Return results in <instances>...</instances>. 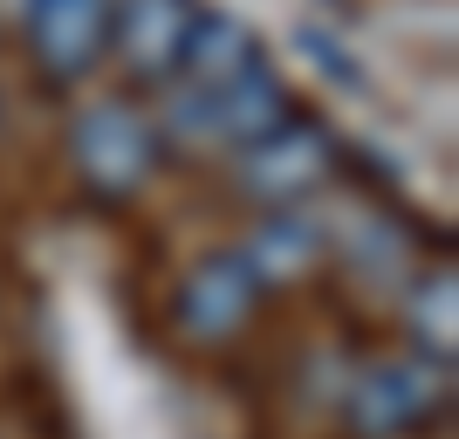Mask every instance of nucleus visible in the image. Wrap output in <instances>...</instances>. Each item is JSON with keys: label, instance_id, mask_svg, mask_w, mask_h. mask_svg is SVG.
I'll return each mask as SVG.
<instances>
[{"label": "nucleus", "instance_id": "f257e3e1", "mask_svg": "<svg viewBox=\"0 0 459 439\" xmlns=\"http://www.w3.org/2000/svg\"><path fill=\"white\" fill-rule=\"evenodd\" d=\"M69 152H76L82 179L117 199V192H137L152 179L158 131H152V117L131 110V103H90L76 117V131H69Z\"/></svg>", "mask_w": 459, "mask_h": 439}, {"label": "nucleus", "instance_id": "f03ea898", "mask_svg": "<svg viewBox=\"0 0 459 439\" xmlns=\"http://www.w3.org/2000/svg\"><path fill=\"white\" fill-rule=\"evenodd\" d=\"M446 399V364L432 357H384L350 384V426L364 439H398L411 426L432 419V405Z\"/></svg>", "mask_w": 459, "mask_h": 439}, {"label": "nucleus", "instance_id": "7ed1b4c3", "mask_svg": "<svg viewBox=\"0 0 459 439\" xmlns=\"http://www.w3.org/2000/svg\"><path fill=\"white\" fill-rule=\"evenodd\" d=\"M329 158H336V137L316 124V117H281L274 131H261L247 145V165H240V186L268 206H288L302 192L323 186Z\"/></svg>", "mask_w": 459, "mask_h": 439}, {"label": "nucleus", "instance_id": "20e7f679", "mask_svg": "<svg viewBox=\"0 0 459 439\" xmlns=\"http://www.w3.org/2000/svg\"><path fill=\"white\" fill-rule=\"evenodd\" d=\"M254 295H261V282L247 275V261L240 254H212V261H199L178 282V329L199 337V344H220V337H233L254 316Z\"/></svg>", "mask_w": 459, "mask_h": 439}, {"label": "nucleus", "instance_id": "39448f33", "mask_svg": "<svg viewBox=\"0 0 459 439\" xmlns=\"http://www.w3.org/2000/svg\"><path fill=\"white\" fill-rule=\"evenodd\" d=\"M110 0H28V41L48 76H82L103 56Z\"/></svg>", "mask_w": 459, "mask_h": 439}, {"label": "nucleus", "instance_id": "423d86ee", "mask_svg": "<svg viewBox=\"0 0 459 439\" xmlns=\"http://www.w3.org/2000/svg\"><path fill=\"white\" fill-rule=\"evenodd\" d=\"M192 0H110V28H117V48L137 76H165L178 69V48L192 35Z\"/></svg>", "mask_w": 459, "mask_h": 439}, {"label": "nucleus", "instance_id": "0eeeda50", "mask_svg": "<svg viewBox=\"0 0 459 439\" xmlns=\"http://www.w3.org/2000/svg\"><path fill=\"white\" fill-rule=\"evenodd\" d=\"M261 56V41H254V28L240 14H227V7H212V14H192V35L186 48H178V69H186V83H206V90H220V83L247 76Z\"/></svg>", "mask_w": 459, "mask_h": 439}, {"label": "nucleus", "instance_id": "6e6552de", "mask_svg": "<svg viewBox=\"0 0 459 439\" xmlns=\"http://www.w3.org/2000/svg\"><path fill=\"white\" fill-rule=\"evenodd\" d=\"M240 261H247L254 282H302L308 268L323 261V227H316L308 213H268V220L247 233Z\"/></svg>", "mask_w": 459, "mask_h": 439}, {"label": "nucleus", "instance_id": "1a4fd4ad", "mask_svg": "<svg viewBox=\"0 0 459 439\" xmlns=\"http://www.w3.org/2000/svg\"><path fill=\"white\" fill-rule=\"evenodd\" d=\"M288 110V90L268 62H254L247 76L220 83V145H254L261 131H274Z\"/></svg>", "mask_w": 459, "mask_h": 439}, {"label": "nucleus", "instance_id": "9d476101", "mask_svg": "<svg viewBox=\"0 0 459 439\" xmlns=\"http://www.w3.org/2000/svg\"><path fill=\"white\" fill-rule=\"evenodd\" d=\"M343 254L364 282H391L411 268V233L391 220V213H350L343 220Z\"/></svg>", "mask_w": 459, "mask_h": 439}, {"label": "nucleus", "instance_id": "9b49d317", "mask_svg": "<svg viewBox=\"0 0 459 439\" xmlns=\"http://www.w3.org/2000/svg\"><path fill=\"white\" fill-rule=\"evenodd\" d=\"M411 329L432 344V364L453 357V329H459V282H453V268H432V275L411 288Z\"/></svg>", "mask_w": 459, "mask_h": 439}, {"label": "nucleus", "instance_id": "f8f14e48", "mask_svg": "<svg viewBox=\"0 0 459 439\" xmlns=\"http://www.w3.org/2000/svg\"><path fill=\"white\" fill-rule=\"evenodd\" d=\"M158 124H165L178 145H220V90H206V83H178V90L165 96Z\"/></svg>", "mask_w": 459, "mask_h": 439}, {"label": "nucleus", "instance_id": "ddd939ff", "mask_svg": "<svg viewBox=\"0 0 459 439\" xmlns=\"http://www.w3.org/2000/svg\"><path fill=\"white\" fill-rule=\"evenodd\" d=\"M295 41L308 48V62H316V69H323V76L336 83V90H364V69H357V62L343 56V41H336V35H323V28H302Z\"/></svg>", "mask_w": 459, "mask_h": 439}]
</instances>
